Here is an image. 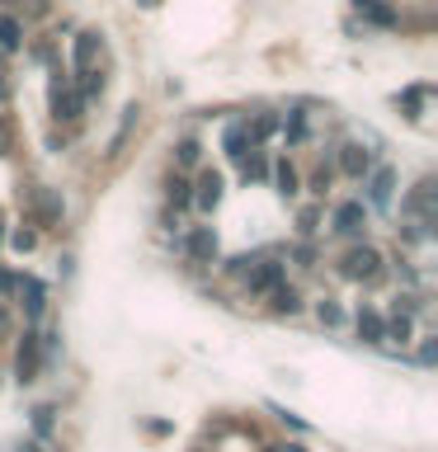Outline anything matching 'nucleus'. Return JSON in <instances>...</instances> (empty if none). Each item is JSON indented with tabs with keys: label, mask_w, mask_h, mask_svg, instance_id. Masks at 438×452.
I'll use <instances>...</instances> for the list:
<instances>
[{
	"label": "nucleus",
	"mask_w": 438,
	"mask_h": 452,
	"mask_svg": "<svg viewBox=\"0 0 438 452\" xmlns=\"http://www.w3.org/2000/svg\"><path fill=\"white\" fill-rule=\"evenodd\" d=\"M15 250H33V231H19L15 235Z\"/></svg>",
	"instance_id": "21"
},
{
	"label": "nucleus",
	"mask_w": 438,
	"mask_h": 452,
	"mask_svg": "<svg viewBox=\"0 0 438 452\" xmlns=\"http://www.w3.org/2000/svg\"><path fill=\"white\" fill-rule=\"evenodd\" d=\"M188 254H193V259H212V254H217V235L207 231V226H198V231L188 235Z\"/></svg>",
	"instance_id": "4"
},
{
	"label": "nucleus",
	"mask_w": 438,
	"mask_h": 452,
	"mask_svg": "<svg viewBox=\"0 0 438 452\" xmlns=\"http://www.w3.org/2000/svg\"><path fill=\"white\" fill-rule=\"evenodd\" d=\"M94 47H99V33H80V43H76V66L85 71L90 66V57H94Z\"/></svg>",
	"instance_id": "9"
},
{
	"label": "nucleus",
	"mask_w": 438,
	"mask_h": 452,
	"mask_svg": "<svg viewBox=\"0 0 438 452\" xmlns=\"http://www.w3.org/2000/svg\"><path fill=\"white\" fill-rule=\"evenodd\" d=\"M278 278H283V269H278V264H264L259 273H255V283H259V288H273Z\"/></svg>",
	"instance_id": "15"
},
{
	"label": "nucleus",
	"mask_w": 438,
	"mask_h": 452,
	"mask_svg": "<svg viewBox=\"0 0 438 452\" xmlns=\"http://www.w3.org/2000/svg\"><path fill=\"white\" fill-rule=\"evenodd\" d=\"M273 179H278V193H297V174H292V165H278Z\"/></svg>",
	"instance_id": "13"
},
{
	"label": "nucleus",
	"mask_w": 438,
	"mask_h": 452,
	"mask_svg": "<svg viewBox=\"0 0 438 452\" xmlns=\"http://www.w3.org/2000/svg\"><path fill=\"white\" fill-rule=\"evenodd\" d=\"M221 198V174H203L198 179V207H217Z\"/></svg>",
	"instance_id": "5"
},
{
	"label": "nucleus",
	"mask_w": 438,
	"mask_h": 452,
	"mask_svg": "<svg viewBox=\"0 0 438 452\" xmlns=\"http://www.w3.org/2000/svg\"><path fill=\"white\" fill-rule=\"evenodd\" d=\"M141 5H156V0H141Z\"/></svg>",
	"instance_id": "25"
},
{
	"label": "nucleus",
	"mask_w": 438,
	"mask_h": 452,
	"mask_svg": "<svg viewBox=\"0 0 438 452\" xmlns=\"http://www.w3.org/2000/svg\"><path fill=\"white\" fill-rule=\"evenodd\" d=\"M354 5H373V0H354Z\"/></svg>",
	"instance_id": "24"
},
{
	"label": "nucleus",
	"mask_w": 438,
	"mask_h": 452,
	"mask_svg": "<svg viewBox=\"0 0 438 452\" xmlns=\"http://www.w3.org/2000/svg\"><path fill=\"white\" fill-rule=\"evenodd\" d=\"M273 306H278V311H297V292H292V288H278V292H273Z\"/></svg>",
	"instance_id": "14"
},
{
	"label": "nucleus",
	"mask_w": 438,
	"mask_h": 452,
	"mask_svg": "<svg viewBox=\"0 0 438 452\" xmlns=\"http://www.w3.org/2000/svg\"><path fill=\"white\" fill-rule=\"evenodd\" d=\"M359 335H363V340H382V335H387L382 316H377V311H359Z\"/></svg>",
	"instance_id": "6"
},
{
	"label": "nucleus",
	"mask_w": 438,
	"mask_h": 452,
	"mask_svg": "<svg viewBox=\"0 0 438 452\" xmlns=\"http://www.w3.org/2000/svg\"><path fill=\"white\" fill-rule=\"evenodd\" d=\"M0 47H5V52L19 47V19H0Z\"/></svg>",
	"instance_id": "11"
},
{
	"label": "nucleus",
	"mask_w": 438,
	"mask_h": 452,
	"mask_svg": "<svg viewBox=\"0 0 438 452\" xmlns=\"http://www.w3.org/2000/svg\"><path fill=\"white\" fill-rule=\"evenodd\" d=\"M33 377H38V340L24 335V344H19V382H33Z\"/></svg>",
	"instance_id": "3"
},
{
	"label": "nucleus",
	"mask_w": 438,
	"mask_h": 452,
	"mask_svg": "<svg viewBox=\"0 0 438 452\" xmlns=\"http://www.w3.org/2000/svg\"><path fill=\"white\" fill-rule=\"evenodd\" d=\"M368 15H373V24H396V15H392V5H368Z\"/></svg>",
	"instance_id": "16"
},
{
	"label": "nucleus",
	"mask_w": 438,
	"mask_h": 452,
	"mask_svg": "<svg viewBox=\"0 0 438 452\" xmlns=\"http://www.w3.org/2000/svg\"><path fill=\"white\" fill-rule=\"evenodd\" d=\"M335 221H340V231H349V235H354V231H359V221H363V203H344Z\"/></svg>",
	"instance_id": "8"
},
{
	"label": "nucleus",
	"mask_w": 438,
	"mask_h": 452,
	"mask_svg": "<svg viewBox=\"0 0 438 452\" xmlns=\"http://www.w3.org/2000/svg\"><path fill=\"white\" fill-rule=\"evenodd\" d=\"M15 288V273H0V292H10Z\"/></svg>",
	"instance_id": "22"
},
{
	"label": "nucleus",
	"mask_w": 438,
	"mask_h": 452,
	"mask_svg": "<svg viewBox=\"0 0 438 452\" xmlns=\"http://www.w3.org/2000/svg\"><path fill=\"white\" fill-rule=\"evenodd\" d=\"M344 170H349V174H363V170H368V156H363L359 146H344Z\"/></svg>",
	"instance_id": "12"
},
{
	"label": "nucleus",
	"mask_w": 438,
	"mask_h": 452,
	"mask_svg": "<svg viewBox=\"0 0 438 452\" xmlns=\"http://www.w3.org/2000/svg\"><path fill=\"white\" fill-rule=\"evenodd\" d=\"M344 273L349 278H373L377 273V250H349V259H344Z\"/></svg>",
	"instance_id": "1"
},
{
	"label": "nucleus",
	"mask_w": 438,
	"mask_h": 452,
	"mask_svg": "<svg viewBox=\"0 0 438 452\" xmlns=\"http://www.w3.org/2000/svg\"><path fill=\"white\" fill-rule=\"evenodd\" d=\"M392 184H396V174L382 165V170H373V179H368V198H373V207H387L392 203Z\"/></svg>",
	"instance_id": "2"
},
{
	"label": "nucleus",
	"mask_w": 438,
	"mask_h": 452,
	"mask_svg": "<svg viewBox=\"0 0 438 452\" xmlns=\"http://www.w3.org/2000/svg\"><path fill=\"white\" fill-rule=\"evenodd\" d=\"M24 297H29V302H24V311L29 316H43V283H24Z\"/></svg>",
	"instance_id": "10"
},
{
	"label": "nucleus",
	"mask_w": 438,
	"mask_h": 452,
	"mask_svg": "<svg viewBox=\"0 0 438 452\" xmlns=\"http://www.w3.org/2000/svg\"><path fill=\"white\" fill-rule=\"evenodd\" d=\"M321 321H326V325H340L344 311H340V306H321Z\"/></svg>",
	"instance_id": "20"
},
{
	"label": "nucleus",
	"mask_w": 438,
	"mask_h": 452,
	"mask_svg": "<svg viewBox=\"0 0 438 452\" xmlns=\"http://www.w3.org/2000/svg\"><path fill=\"white\" fill-rule=\"evenodd\" d=\"M245 137H250V127H245V123H231V127H226V151H231L236 160L245 156Z\"/></svg>",
	"instance_id": "7"
},
{
	"label": "nucleus",
	"mask_w": 438,
	"mask_h": 452,
	"mask_svg": "<svg viewBox=\"0 0 438 452\" xmlns=\"http://www.w3.org/2000/svg\"><path fill=\"white\" fill-rule=\"evenodd\" d=\"M193 160H198V141H184L179 146V165H193Z\"/></svg>",
	"instance_id": "18"
},
{
	"label": "nucleus",
	"mask_w": 438,
	"mask_h": 452,
	"mask_svg": "<svg viewBox=\"0 0 438 452\" xmlns=\"http://www.w3.org/2000/svg\"><path fill=\"white\" fill-rule=\"evenodd\" d=\"M170 203H174V207L188 203V184H184V179H170Z\"/></svg>",
	"instance_id": "17"
},
{
	"label": "nucleus",
	"mask_w": 438,
	"mask_h": 452,
	"mask_svg": "<svg viewBox=\"0 0 438 452\" xmlns=\"http://www.w3.org/2000/svg\"><path fill=\"white\" fill-rule=\"evenodd\" d=\"M392 340H401V344L410 340V321H406V316H401V321H392Z\"/></svg>",
	"instance_id": "19"
},
{
	"label": "nucleus",
	"mask_w": 438,
	"mask_h": 452,
	"mask_svg": "<svg viewBox=\"0 0 438 452\" xmlns=\"http://www.w3.org/2000/svg\"><path fill=\"white\" fill-rule=\"evenodd\" d=\"M0 151H10V127L0 123Z\"/></svg>",
	"instance_id": "23"
}]
</instances>
